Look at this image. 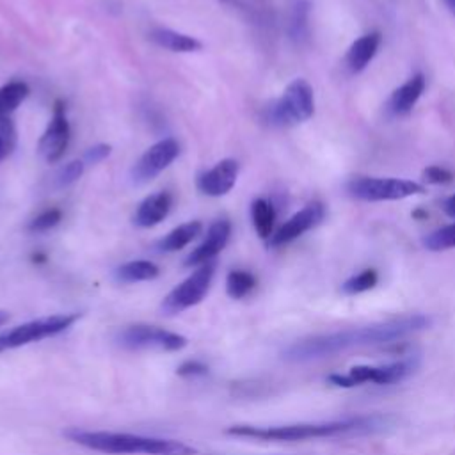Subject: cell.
Listing matches in <instances>:
<instances>
[{
    "mask_svg": "<svg viewBox=\"0 0 455 455\" xmlns=\"http://www.w3.org/2000/svg\"><path fill=\"white\" fill-rule=\"evenodd\" d=\"M347 192L361 201H396L416 194H423L425 187L412 180L357 176L347 185Z\"/></svg>",
    "mask_w": 455,
    "mask_h": 455,
    "instance_id": "6",
    "label": "cell"
},
{
    "mask_svg": "<svg viewBox=\"0 0 455 455\" xmlns=\"http://www.w3.org/2000/svg\"><path fill=\"white\" fill-rule=\"evenodd\" d=\"M251 217L254 229L259 238L268 240L274 233V224H275V208L270 201L258 197L251 204Z\"/></svg>",
    "mask_w": 455,
    "mask_h": 455,
    "instance_id": "22",
    "label": "cell"
},
{
    "mask_svg": "<svg viewBox=\"0 0 455 455\" xmlns=\"http://www.w3.org/2000/svg\"><path fill=\"white\" fill-rule=\"evenodd\" d=\"M443 210H444V213H446V215L455 217V194H453V196H450V197L443 203Z\"/></svg>",
    "mask_w": 455,
    "mask_h": 455,
    "instance_id": "34",
    "label": "cell"
},
{
    "mask_svg": "<svg viewBox=\"0 0 455 455\" xmlns=\"http://www.w3.org/2000/svg\"><path fill=\"white\" fill-rule=\"evenodd\" d=\"M201 231H203V224L199 220H190V222L180 224L178 228L171 229L164 238H160L156 247L164 252L180 251L185 245H188L192 240H196L201 235Z\"/></svg>",
    "mask_w": 455,
    "mask_h": 455,
    "instance_id": "20",
    "label": "cell"
},
{
    "mask_svg": "<svg viewBox=\"0 0 455 455\" xmlns=\"http://www.w3.org/2000/svg\"><path fill=\"white\" fill-rule=\"evenodd\" d=\"M418 357H403L386 364H359L352 366L347 373H332L327 380L338 387H354L366 382L389 386L405 380L418 370Z\"/></svg>",
    "mask_w": 455,
    "mask_h": 455,
    "instance_id": "4",
    "label": "cell"
},
{
    "mask_svg": "<svg viewBox=\"0 0 455 455\" xmlns=\"http://www.w3.org/2000/svg\"><path fill=\"white\" fill-rule=\"evenodd\" d=\"M71 441L105 453H146V455H194L196 450L181 441L146 437L135 434L100 432V430H66Z\"/></svg>",
    "mask_w": 455,
    "mask_h": 455,
    "instance_id": "3",
    "label": "cell"
},
{
    "mask_svg": "<svg viewBox=\"0 0 455 455\" xmlns=\"http://www.w3.org/2000/svg\"><path fill=\"white\" fill-rule=\"evenodd\" d=\"M423 247L434 252L455 247V222L443 226L423 238Z\"/></svg>",
    "mask_w": 455,
    "mask_h": 455,
    "instance_id": "27",
    "label": "cell"
},
{
    "mask_svg": "<svg viewBox=\"0 0 455 455\" xmlns=\"http://www.w3.org/2000/svg\"><path fill=\"white\" fill-rule=\"evenodd\" d=\"M315 114V96L309 82L291 80L279 100L267 107V121L274 126H291L307 121Z\"/></svg>",
    "mask_w": 455,
    "mask_h": 455,
    "instance_id": "5",
    "label": "cell"
},
{
    "mask_svg": "<svg viewBox=\"0 0 455 455\" xmlns=\"http://www.w3.org/2000/svg\"><path fill=\"white\" fill-rule=\"evenodd\" d=\"M76 320H78L76 313H66V315H52V316H44V318H37V320H30L27 323L16 325L5 332H0V352L55 336L66 331L68 327H71Z\"/></svg>",
    "mask_w": 455,
    "mask_h": 455,
    "instance_id": "7",
    "label": "cell"
},
{
    "mask_svg": "<svg viewBox=\"0 0 455 455\" xmlns=\"http://www.w3.org/2000/svg\"><path fill=\"white\" fill-rule=\"evenodd\" d=\"M444 5H446L448 11L455 16V0H444Z\"/></svg>",
    "mask_w": 455,
    "mask_h": 455,
    "instance_id": "35",
    "label": "cell"
},
{
    "mask_svg": "<svg viewBox=\"0 0 455 455\" xmlns=\"http://www.w3.org/2000/svg\"><path fill=\"white\" fill-rule=\"evenodd\" d=\"M229 236L231 222L228 219H217L208 228L204 240L185 258V267H199L203 263L213 261V258L228 245Z\"/></svg>",
    "mask_w": 455,
    "mask_h": 455,
    "instance_id": "13",
    "label": "cell"
},
{
    "mask_svg": "<svg viewBox=\"0 0 455 455\" xmlns=\"http://www.w3.org/2000/svg\"><path fill=\"white\" fill-rule=\"evenodd\" d=\"M206 371V366L199 364V363H185L183 366H180L178 373L180 375H196V373H204Z\"/></svg>",
    "mask_w": 455,
    "mask_h": 455,
    "instance_id": "33",
    "label": "cell"
},
{
    "mask_svg": "<svg viewBox=\"0 0 455 455\" xmlns=\"http://www.w3.org/2000/svg\"><path fill=\"white\" fill-rule=\"evenodd\" d=\"M149 39L171 52H180V53H188V52H197L203 48V43L192 36L171 30V28H164V27H156L149 32Z\"/></svg>",
    "mask_w": 455,
    "mask_h": 455,
    "instance_id": "19",
    "label": "cell"
},
{
    "mask_svg": "<svg viewBox=\"0 0 455 455\" xmlns=\"http://www.w3.org/2000/svg\"><path fill=\"white\" fill-rule=\"evenodd\" d=\"M30 94V87L23 80H11L0 87V116H11Z\"/></svg>",
    "mask_w": 455,
    "mask_h": 455,
    "instance_id": "23",
    "label": "cell"
},
{
    "mask_svg": "<svg viewBox=\"0 0 455 455\" xmlns=\"http://www.w3.org/2000/svg\"><path fill=\"white\" fill-rule=\"evenodd\" d=\"M117 343L124 348H149V350H164V352H172L180 350L187 345V339L181 334L160 329L156 325H128L121 329L116 336Z\"/></svg>",
    "mask_w": 455,
    "mask_h": 455,
    "instance_id": "9",
    "label": "cell"
},
{
    "mask_svg": "<svg viewBox=\"0 0 455 455\" xmlns=\"http://www.w3.org/2000/svg\"><path fill=\"white\" fill-rule=\"evenodd\" d=\"M430 322H432L430 316L414 313V315H403L398 318H391L386 322H377L363 327H352V329H343L329 334H318V336L304 338L300 341L291 343L283 352V357L288 361L304 363V361L331 357L334 354L357 348V347L391 343L428 329Z\"/></svg>",
    "mask_w": 455,
    "mask_h": 455,
    "instance_id": "1",
    "label": "cell"
},
{
    "mask_svg": "<svg viewBox=\"0 0 455 455\" xmlns=\"http://www.w3.org/2000/svg\"><path fill=\"white\" fill-rule=\"evenodd\" d=\"M391 418L382 414L354 416L345 419L323 421V423H293L279 427H251L236 425L229 427L226 432L238 437H251L259 441H309V439H325L339 435H364L382 432L389 425Z\"/></svg>",
    "mask_w": 455,
    "mask_h": 455,
    "instance_id": "2",
    "label": "cell"
},
{
    "mask_svg": "<svg viewBox=\"0 0 455 455\" xmlns=\"http://www.w3.org/2000/svg\"><path fill=\"white\" fill-rule=\"evenodd\" d=\"M62 220V212L59 208H48L37 213L27 226L30 233H44L52 228H55Z\"/></svg>",
    "mask_w": 455,
    "mask_h": 455,
    "instance_id": "30",
    "label": "cell"
},
{
    "mask_svg": "<svg viewBox=\"0 0 455 455\" xmlns=\"http://www.w3.org/2000/svg\"><path fill=\"white\" fill-rule=\"evenodd\" d=\"M215 274V261L199 265L185 281L169 291L162 302V311L165 315H176L183 309L199 304L210 290Z\"/></svg>",
    "mask_w": 455,
    "mask_h": 455,
    "instance_id": "8",
    "label": "cell"
},
{
    "mask_svg": "<svg viewBox=\"0 0 455 455\" xmlns=\"http://www.w3.org/2000/svg\"><path fill=\"white\" fill-rule=\"evenodd\" d=\"M238 171L240 165L235 158H224L197 178V188L206 196L220 197L235 187Z\"/></svg>",
    "mask_w": 455,
    "mask_h": 455,
    "instance_id": "14",
    "label": "cell"
},
{
    "mask_svg": "<svg viewBox=\"0 0 455 455\" xmlns=\"http://www.w3.org/2000/svg\"><path fill=\"white\" fill-rule=\"evenodd\" d=\"M160 274V268L148 259H133L119 265L114 272L119 283H139V281H151Z\"/></svg>",
    "mask_w": 455,
    "mask_h": 455,
    "instance_id": "21",
    "label": "cell"
},
{
    "mask_svg": "<svg viewBox=\"0 0 455 455\" xmlns=\"http://www.w3.org/2000/svg\"><path fill=\"white\" fill-rule=\"evenodd\" d=\"M69 139H71V128L66 117V105L64 101L57 100L53 103L50 123L39 139L37 151L48 164H55L64 156Z\"/></svg>",
    "mask_w": 455,
    "mask_h": 455,
    "instance_id": "11",
    "label": "cell"
},
{
    "mask_svg": "<svg viewBox=\"0 0 455 455\" xmlns=\"http://www.w3.org/2000/svg\"><path fill=\"white\" fill-rule=\"evenodd\" d=\"M325 217V208L320 201L307 203L304 208L295 212L288 220H284L268 238V247H281L286 245L299 236H302L306 231L318 226Z\"/></svg>",
    "mask_w": 455,
    "mask_h": 455,
    "instance_id": "12",
    "label": "cell"
},
{
    "mask_svg": "<svg viewBox=\"0 0 455 455\" xmlns=\"http://www.w3.org/2000/svg\"><path fill=\"white\" fill-rule=\"evenodd\" d=\"M382 36L380 32H368L364 36H361L359 39H355L347 55H345V64L352 73H361L375 57L379 46H380Z\"/></svg>",
    "mask_w": 455,
    "mask_h": 455,
    "instance_id": "16",
    "label": "cell"
},
{
    "mask_svg": "<svg viewBox=\"0 0 455 455\" xmlns=\"http://www.w3.org/2000/svg\"><path fill=\"white\" fill-rule=\"evenodd\" d=\"M219 2L235 9L252 25H258L261 28H268L274 25V20H275L274 9L268 4V0H219Z\"/></svg>",
    "mask_w": 455,
    "mask_h": 455,
    "instance_id": "18",
    "label": "cell"
},
{
    "mask_svg": "<svg viewBox=\"0 0 455 455\" xmlns=\"http://www.w3.org/2000/svg\"><path fill=\"white\" fill-rule=\"evenodd\" d=\"M425 91V76L421 73L412 75L407 82L396 87L389 98V108L396 116H405L412 110Z\"/></svg>",
    "mask_w": 455,
    "mask_h": 455,
    "instance_id": "17",
    "label": "cell"
},
{
    "mask_svg": "<svg viewBox=\"0 0 455 455\" xmlns=\"http://www.w3.org/2000/svg\"><path fill=\"white\" fill-rule=\"evenodd\" d=\"M16 126L11 116H0V160L11 156L16 148Z\"/></svg>",
    "mask_w": 455,
    "mask_h": 455,
    "instance_id": "28",
    "label": "cell"
},
{
    "mask_svg": "<svg viewBox=\"0 0 455 455\" xmlns=\"http://www.w3.org/2000/svg\"><path fill=\"white\" fill-rule=\"evenodd\" d=\"M379 281V274L375 268H366L352 277H348L343 284H341V291L345 295H357V293H363V291H368L371 288H375Z\"/></svg>",
    "mask_w": 455,
    "mask_h": 455,
    "instance_id": "26",
    "label": "cell"
},
{
    "mask_svg": "<svg viewBox=\"0 0 455 455\" xmlns=\"http://www.w3.org/2000/svg\"><path fill=\"white\" fill-rule=\"evenodd\" d=\"M423 180L432 185H444L453 180V172L441 165H430L423 171Z\"/></svg>",
    "mask_w": 455,
    "mask_h": 455,
    "instance_id": "31",
    "label": "cell"
},
{
    "mask_svg": "<svg viewBox=\"0 0 455 455\" xmlns=\"http://www.w3.org/2000/svg\"><path fill=\"white\" fill-rule=\"evenodd\" d=\"M112 153V146L110 144H105V142H100V144H94L91 146L85 153H84V164H100L103 162L108 155Z\"/></svg>",
    "mask_w": 455,
    "mask_h": 455,
    "instance_id": "32",
    "label": "cell"
},
{
    "mask_svg": "<svg viewBox=\"0 0 455 455\" xmlns=\"http://www.w3.org/2000/svg\"><path fill=\"white\" fill-rule=\"evenodd\" d=\"M7 320H9V313L4 311V309H0V325H4Z\"/></svg>",
    "mask_w": 455,
    "mask_h": 455,
    "instance_id": "36",
    "label": "cell"
},
{
    "mask_svg": "<svg viewBox=\"0 0 455 455\" xmlns=\"http://www.w3.org/2000/svg\"><path fill=\"white\" fill-rule=\"evenodd\" d=\"M172 206V196L165 190L149 194L144 197V201L137 206V212L133 215V222L139 228H153L160 224L171 212Z\"/></svg>",
    "mask_w": 455,
    "mask_h": 455,
    "instance_id": "15",
    "label": "cell"
},
{
    "mask_svg": "<svg viewBox=\"0 0 455 455\" xmlns=\"http://www.w3.org/2000/svg\"><path fill=\"white\" fill-rule=\"evenodd\" d=\"M309 0H293L288 20V32L295 43H302L309 32Z\"/></svg>",
    "mask_w": 455,
    "mask_h": 455,
    "instance_id": "24",
    "label": "cell"
},
{
    "mask_svg": "<svg viewBox=\"0 0 455 455\" xmlns=\"http://www.w3.org/2000/svg\"><path fill=\"white\" fill-rule=\"evenodd\" d=\"M412 215H414V217H425L427 213H425V212H421V210H418V212H414Z\"/></svg>",
    "mask_w": 455,
    "mask_h": 455,
    "instance_id": "37",
    "label": "cell"
},
{
    "mask_svg": "<svg viewBox=\"0 0 455 455\" xmlns=\"http://www.w3.org/2000/svg\"><path fill=\"white\" fill-rule=\"evenodd\" d=\"M84 160H71L68 164H64L62 167H59V171L53 176V187L55 188H66L69 185H73L82 174H84Z\"/></svg>",
    "mask_w": 455,
    "mask_h": 455,
    "instance_id": "29",
    "label": "cell"
},
{
    "mask_svg": "<svg viewBox=\"0 0 455 455\" xmlns=\"http://www.w3.org/2000/svg\"><path fill=\"white\" fill-rule=\"evenodd\" d=\"M256 286V277L247 270H231L226 279V291L231 299H242Z\"/></svg>",
    "mask_w": 455,
    "mask_h": 455,
    "instance_id": "25",
    "label": "cell"
},
{
    "mask_svg": "<svg viewBox=\"0 0 455 455\" xmlns=\"http://www.w3.org/2000/svg\"><path fill=\"white\" fill-rule=\"evenodd\" d=\"M180 153V144L172 137H165L149 146L140 158L133 164L130 178L135 185H144L156 178L165 167H169Z\"/></svg>",
    "mask_w": 455,
    "mask_h": 455,
    "instance_id": "10",
    "label": "cell"
}]
</instances>
